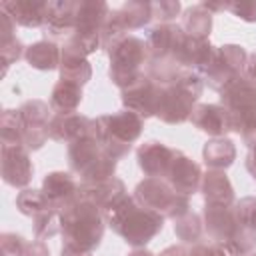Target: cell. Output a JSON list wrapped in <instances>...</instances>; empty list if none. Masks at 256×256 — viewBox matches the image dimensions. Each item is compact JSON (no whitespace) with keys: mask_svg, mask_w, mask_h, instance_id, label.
I'll return each mask as SVG.
<instances>
[{"mask_svg":"<svg viewBox=\"0 0 256 256\" xmlns=\"http://www.w3.org/2000/svg\"><path fill=\"white\" fill-rule=\"evenodd\" d=\"M134 200L140 206L160 212L164 218H172V220L190 212V198L178 194L164 178L146 176L144 180H140L134 188Z\"/></svg>","mask_w":256,"mask_h":256,"instance_id":"7","label":"cell"},{"mask_svg":"<svg viewBox=\"0 0 256 256\" xmlns=\"http://www.w3.org/2000/svg\"><path fill=\"white\" fill-rule=\"evenodd\" d=\"M182 12V4L178 0H160L152 2V16L158 24H172V20Z\"/></svg>","mask_w":256,"mask_h":256,"instance_id":"35","label":"cell"},{"mask_svg":"<svg viewBox=\"0 0 256 256\" xmlns=\"http://www.w3.org/2000/svg\"><path fill=\"white\" fill-rule=\"evenodd\" d=\"M220 104L230 112L234 126L240 134V124L242 120L256 110V84L250 82L246 76L234 80L220 92Z\"/></svg>","mask_w":256,"mask_h":256,"instance_id":"10","label":"cell"},{"mask_svg":"<svg viewBox=\"0 0 256 256\" xmlns=\"http://www.w3.org/2000/svg\"><path fill=\"white\" fill-rule=\"evenodd\" d=\"M244 76L256 84V52L248 56V62H246V70H244Z\"/></svg>","mask_w":256,"mask_h":256,"instance_id":"41","label":"cell"},{"mask_svg":"<svg viewBox=\"0 0 256 256\" xmlns=\"http://www.w3.org/2000/svg\"><path fill=\"white\" fill-rule=\"evenodd\" d=\"M186 40V32L176 24H156L148 30L146 46L148 60H168L174 58L180 62V48Z\"/></svg>","mask_w":256,"mask_h":256,"instance_id":"11","label":"cell"},{"mask_svg":"<svg viewBox=\"0 0 256 256\" xmlns=\"http://www.w3.org/2000/svg\"><path fill=\"white\" fill-rule=\"evenodd\" d=\"M2 10L10 14V18L26 28H38L44 26L48 20V2H34V0H16V2H4Z\"/></svg>","mask_w":256,"mask_h":256,"instance_id":"24","label":"cell"},{"mask_svg":"<svg viewBox=\"0 0 256 256\" xmlns=\"http://www.w3.org/2000/svg\"><path fill=\"white\" fill-rule=\"evenodd\" d=\"M42 192L46 196V200L50 202L52 208L62 210L66 206H70L78 194H80V184L76 182V178L70 172H50L44 176L42 180Z\"/></svg>","mask_w":256,"mask_h":256,"instance_id":"18","label":"cell"},{"mask_svg":"<svg viewBox=\"0 0 256 256\" xmlns=\"http://www.w3.org/2000/svg\"><path fill=\"white\" fill-rule=\"evenodd\" d=\"M188 256H234L224 244L214 240H202L188 248Z\"/></svg>","mask_w":256,"mask_h":256,"instance_id":"36","label":"cell"},{"mask_svg":"<svg viewBox=\"0 0 256 256\" xmlns=\"http://www.w3.org/2000/svg\"><path fill=\"white\" fill-rule=\"evenodd\" d=\"M246 62H248V54L244 46L240 44L218 46L210 68L204 72V84H208L216 92H222L228 84L244 76Z\"/></svg>","mask_w":256,"mask_h":256,"instance_id":"8","label":"cell"},{"mask_svg":"<svg viewBox=\"0 0 256 256\" xmlns=\"http://www.w3.org/2000/svg\"><path fill=\"white\" fill-rule=\"evenodd\" d=\"M28 240L22 238L20 234L6 232L2 234V256H22Z\"/></svg>","mask_w":256,"mask_h":256,"instance_id":"37","label":"cell"},{"mask_svg":"<svg viewBox=\"0 0 256 256\" xmlns=\"http://www.w3.org/2000/svg\"><path fill=\"white\" fill-rule=\"evenodd\" d=\"M200 192H202L206 204L234 206V188L224 170H208L202 176Z\"/></svg>","mask_w":256,"mask_h":256,"instance_id":"23","label":"cell"},{"mask_svg":"<svg viewBox=\"0 0 256 256\" xmlns=\"http://www.w3.org/2000/svg\"><path fill=\"white\" fill-rule=\"evenodd\" d=\"M108 58H110V80L116 84L120 90L128 88L134 84L144 72L142 66L148 64V46L146 40L126 34L118 40H114L108 48Z\"/></svg>","mask_w":256,"mask_h":256,"instance_id":"6","label":"cell"},{"mask_svg":"<svg viewBox=\"0 0 256 256\" xmlns=\"http://www.w3.org/2000/svg\"><path fill=\"white\" fill-rule=\"evenodd\" d=\"M128 256H154L150 250H146V248H134Z\"/></svg>","mask_w":256,"mask_h":256,"instance_id":"46","label":"cell"},{"mask_svg":"<svg viewBox=\"0 0 256 256\" xmlns=\"http://www.w3.org/2000/svg\"><path fill=\"white\" fill-rule=\"evenodd\" d=\"M50 106L42 100H26L18 112L22 118V126H24V146L26 150H38L42 148L48 138H50Z\"/></svg>","mask_w":256,"mask_h":256,"instance_id":"9","label":"cell"},{"mask_svg":"<svg viewBox=\"0 0 256 256\" xmlns=\"http://www.w3.org/2000/svg\"><path fill=\"white\" fill-rule=\"evenodd\" d=\"M202 6L212 14V12H220V10H228V4H212V2H202Z\"/></svg>","mask_w":256,"mask_h":256,"instance_id":"45","label":"cell"},{"mask_svg":"<svg viewBox=\"0 0 256 256\" xmlns=\"http://www.w3.org/2000/svg\"><path fill=\"white\" fill-rule=\"evenodd\" d=\"M16 208L24 214V216H36L42 210L50 208V202L46 200L42 190H34V188H24L18 196H16Z\"/></svg>","mask_w":256,"mask_h":256,"instance_id":"33","label":"cell"},{"mask_svg":"<svg viewBox=\"0 0 256 256\" xmlns=\"http://www.w3.org/2000/svg\"><path fill=\"white\" fill-rule=\"evenodd\" d=\"M26 62L36 68V70H56L60 68V60H62V48L50 40H40L34 42L32 46L26 48L24 52Z\"/></svg>","mask_w":256,"mask_h":256,"instance_id":"26","label":"cell"},{"mask_svg":"<svg viewBox=\"0 0 256 256\" xmlns=\"http://www.w3.org/2000/svg\"><path fill=\"white\" fill-rule=\"evenodd\" d=\"M174 234L184 242V244H198L204 238V220L196 212H186L184 216L174 220Z\"/></svg>","mask_w":256,"mask_h":256,"instance_id":"30","label":"cell"},{"mask_svg":"<svg viewBox=\"0 0 256 256\" xmlns=\"http://www.w3.org/2000/svg\"><path fill=\"white\" fill-rule=\"evenodd\" d=\"M74 30H76L74 2H70V0L48 2V20L44 24L46 40L62 46L74 36Z\"/></svg>","mask_w":256,"mask_h":256,"instance_id":"14","label":"cell"},{"mask_svg":"<svg viewBox=\"0 0 256 256\" xmlns=\"http://www.w3.org/2000/svg\"><path fill=\"white\" fill-rule=\"evenodd\" d=\"M160 256H188V248L182 246V244H174V246H168L160 252Z\"/></svg>","mask_w":256,"mask_h":256,"instance_id":"42","label":"cell"},{"mask_svg":"<svg viewBox=\"0 0 256 256\" xmlns=\"http://www.w3.org/2000/svg\"><path fill=\"white\" fill-rule=\"evenodd\" d=\"M34 166L24 146H2V180L14 188H26Z\"/></svg>","mask_w":256,"mask_h":256,"instance_id":"15","label":"cell"},{"mask_svg":"<svg viewBox=\"0 0 256 256\" xmlns=\"http://www.w3.org/2000/svg\"><path fill=\"white\" fill-rule=\"evenodd\" d=\"M228 10L244 20V22H256V0H240V2H230Z\"/></svg>","mask_w":256,"mask_h":256,"instance_id":"38","label":"cell"},{"mask_svg":"<svg viewBox=\"0 0 256 256\" xmlns=\"http://www.w3.org/2000/svg\"><path fill=\"white\" fill-rule=\"evenodd\" d=\"M240 136L248 148H256V110L248 114L240 124Z\"/></svg>","mask_w":256,"mask_h":256,"instance_id":"39","label":"cell"},{"mask_svg":"<svg viewBox=\"0 0 256 256\" xmlns=\"http://www.w3.org/2000/svg\"><path fill=\"white\" fill-rule=\"evenodd\" d=\"M190 122L200 132H206L214 138H222L228 132L236 130L230 112L222 104H196Z\"/></svg>","mask_w":256,"mask_h":256,"instance_id":"16","label":"cell"},{"mask_svg":"<svg viewBox=\"0 0 256 256\" xmlns=\"http://www.w3.org/2000/svg\"><path fill=\"white\" fill-rule=\"evenodd\" d=\"M202 90L204 78L198 72L182 70L172 84L162 86L156 116L166 124H182L190 120Z\"/></svg>","mask_w":256,"mask_h":256,"instance_id":"4","label":"cell"},{"mask_svg":"<svg viewBox=\"0 0 256 256\" xmlns=\"http://www.w3.org/2000/svg\"><path fill=\"white\" fill-rule=\"evenodd\" d=\"M160 92H162V86L156 84L146 74H142L134 84L122 90V104L126 110L138 114L140 118H150V116H156Z\"/></svg>","mask_w":256,"mask_h":256,"instance_id":"12","label":"cell"},{"mask_svg":"<svg viewBox=\"0 0 256 256\" xmlns=\"http://www.w3.org/2000/svg\"><path fill=\"white\" fill-rule=\"evenodd\" d=\"M202 220H204V230L208 232L210 240L220 242V244L230 242L238 230V222H236V214L232 206L206 204L202 212Z\"/></svg>","mask_w":256,"mask_h":256,"instance_id":"20","label":"cell"},{"mask_svg":"<svg viewBox=\"0 0 256 256\" xmlns=\"http://www.w3.org/2000/svg\"><path fill=\"white\" fill-rule=\"evenodd\" d=\"M92 118L80 114V112H68V114H54L50 120V138L56 142L72 144L78 138L86 136L90 130Z\"/></svg>","mask_w":256,"mask_h":256,"instance_id":"21","label":"cell"},{"mask_svg":"<svg viewBox=\"0 0 256 256\" xmlns=\"http://www.w3.org/2000/svg\"><path fill=\"white\" fill-rule=\"evenodd\" d=\"M216 54V46L210 44V40L204 38H192L186 34V40L180 48V64L184 70H192V72H206L214 60Z\"/></svg>","mask_w":256,"mask_h":256,"instance_id":"22","label":"cell"},{"mask_svg":"<svg viewBox=\"0 0 256 256\" xmlns=\"http://www.w3.org/2000/svg\"><path fill=\"white\" fill-rule=\"evenodd\" d=\"M202 158L204 164L210 170H226L228 166L234 164L236 160V146L230 138H212L204 144L202 148Z\"/></svg>","mask_w":256,"mask_h":256,"instance_id":"25","label":"cell"},{"mask_svg":"<svg viewBox=\"0 0 256 256\" xmlns=\"http://www.w3.org/2000/svg\"><path fill=\"white\" fill-rule=\"evenodd\" d=\"M34 236L36 240H48L56 234H60V210L56 208H46L40 214H36L34 218Z\"/></svg>","mask_w":256,"mask_h":256,"instance_id":"32","label":"cell"},{"mask_svg":"<svg viewBox=\"0 0 256 256\" xmlns=\"http://www.w3.org/2000/svg\"><path fill=\"white\" fill-rule=\"evenodd\" d=\"M246 170L250 172V176H252L254 182H256V148H250V150H248V156H246Z\"/></svg>","mask_w":256,"mask_h":256,"instance_id":"43","label":"cell"},{"mask_svg":"<svg viewBox=\"0 0 256 256\" xmlns=\"http://www.w3.org/2000/svg\"><path fill=\"white\" fill-rule=\"evenodd\" d=\"M246 256H256V250H252L250 254H246Z\"/></svg>","mask_w":256,"mask_h":256,"instance_id":"47","label":"cell"},{"mask_svg":"<svg viewBox=\"0 0 256 256\" xmlns=\"http://www.w3.org/2000/svg\"><path fill=\"white\" fill-rule=\"evenodd\" d=\"M80 198L90 200L92 204H96L104 214L110 212L114 206H118L126 196V184L120 178H108L104 182H94V184H84L80 182Z\"/></svg>","mask_w":256,"mask_h":256,"instance_id":"19","label":"cell"},{"mask_svg":"<svg viewBox=\"0 0 256 256\" xmlns=\"http://www.w3.org/2000/svg\"><path fill=\"white\" fill-rule=\"evenodd\" d=\"M58 70H60V80L74 82L78 86H84L92 78V66L86 60V56L68 48H62V60Z\"/></svg>","mask_w":256,"mask_h":256,"instance_id":"27","label":"cell"},{"mask_svg":"<svg viewBox=\"0 0 256 256\" xmlns=\"http://www.w3.org/2000/svg\"><path fill=\"white\" fill-rule=\"evenodd\" d=\"M82 86L74 84V82H66V80H58L52 88L50 94V108L56 114H68V112H76L80 102H82Z\"/></svg>","mask_w":256,"mask_h":256,"instance_id":"28","label":"cell"},{"mask_svg":"<svg viewBox=\"0 0 256 256\" xmlns=\"http://www.w3.org/2000/svg\"><path fill=\"white\" fill-rule=\"evenodd\" d=\"M68 164L70 170L80 176V182L94 184L114 178L118 162L110 158L104 152L102 144L88 132L86 136L68 144Z\"/></svg>","mask_w":256,"mask_h":256,"instance_id":"5","label":"cell"},{"mask_svg":"<svg viewBox=\"0 0 256 256\" xmlns=\"http://www.w3.org/2000/svg\"><path fill=\"white\" fill-rule=\"evenodd\" d=\"M174 152L176 148H170L160 140H148L136 148V160L148 178H166Z\"/></svg>","mask_w":256,"mask_h":256,"instance_id":"17","label":"cell"},{"mask_svg":"<svg viewBox=\"0 0 256 256\" xmlns=\"http://www.w3.org/2000/svg\"><path fill=\"white\" fill-rule=\"evenodd\" d=\"M182 30L192 38H204L208 40L212 30V14L202 6L194 4L182 12Z\"/></svg>","mask_w":256,"mask_h":256,"instance_id":"29","label":"cell"},{"mask_svg":"<svg viewBox=\"0 0 256 256\" xmlns=\"http://www.w3.org/2000/svg\"><path fill=\"white\" fill-rule=\"evenodd\" d=\"M60 256H92V254H90V252H84V250H78V248H74V246H66V244H62Z\"/></svg>","mask_w":256,"mask_h":256,"instance_id":"44","label":"cell"},{"mask_svg":"<svg viewBox=\"0 0 256 256\" xmlns=\"http://www.w3.org/2000/svg\"><path fill=\"white\" fill-rule=\"evenodd\" d=\"M106 224L134 248H144L164 228V216L140 206L134 196H126L118 206L104 214Z\"/></svg>","mask_w":256,"mask_h":256,"instance_id":"2","label":"cell"},{"mask_svg":"<svg viewBox=\"0 0 256 256\" xmlns=\"http://www.w3.org/2000/svg\"><path fill=\"white\" fill-rule=\"evenodd\" d=\"M104 228L106 216L90 200L78 196L70 206L60 210V234L66 246L92 254L102 242Z\"/></svg>","mask_w":256,"mask_h":256,"instance_id":"1","label":"cell"},{"mask_svg":"<svg viewBox=\"0 0 256 256\" xmlns=\"http://www.w3.org/2000/svg\"><path fill=\"white\" fill-rule=\"evenodd\" d=\"M22 256H50V250L42 240H32L26 244Z\"/></svg>","mask_w":256,"mask_h":256,"instance_id":"40","label":"cell"},{"mask_svg":"<svg viewBox=\"0 0 256 256\" xmlns=\"http://www.w3.org/2000/svg\"><path fill=\"white\" fill-rule=\"evenodd\" d=\"M2 146H24V126L18 110H4L0 116ZM26 148V146H24Z\"/></svg>","mask_w":256,"mask_h":256,"instance_id":"31","label":"cell"},{"mask_svg":"<svg viewBox=\"0 0 256 256\" xmlns=\"http://www.w3.org/2000/svg\"><path fill=\"white\" fill-rule=\"evenodd\" d=\"M202 168L198 162H194L190 156H186L182 150H176L174 152V158H172V164L168 168V174L164 180H168V184L178 192V194H184V196H192L196 192H200V186H202Z\"/></svg>","mask_w":256,"mask_h":256,"instance_id":"13","label":"cell"},{"mask_svg":"<svg viewBox=\"0 0 256 256\" xmlns=\"http://www.w3.org/2000/svg\"><path fill=\"white\" fill-rule=\"evenodd\" d=\"M142 128H144V118L122 108L114 114L92 118L88 132L102 144L104 152L118 162L130 152L132 144L140 138Z\"/></svg>","mask_w":256,"mask_h":256,"instance_id":"3","label":"cell"},{"mask_svg":"<svg viewBox=\"0 0 256 256\" xmlns=\"http://www.w3.org/2000/svg\"><path fill=\"white\" fill-rule=\"evenodd\" d=\"M232 208H234L238 226L256 230V198L254 196H246V198L234 202Z\"/></svg>","mask_w":256,"mask_h":256,"instance_id":"34","label":"cell"}]
</instances>
